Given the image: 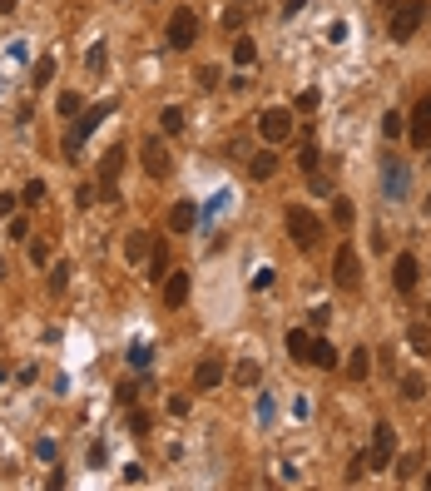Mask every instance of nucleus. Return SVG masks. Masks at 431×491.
Returning a JSON list of instances; mask_svg holds the SVG:
<instances>
[{
	"label": "nucleus",
	"instance_id": "f257e3e1",
	"mask_svg": "<svg viewBox=\"0 0 431 491\" xmlns=\"http://www.w3.org/2000/svg\"><path fill=\"white\" fill-rule=\"evenodd\" d=\"M119 174H124V144H110V149L99 154V169H94V194L104 204L119 199Z\"/></svg>",
	"mask_w": 431,
	"mask_h": 491
},
{
	"label": "nucleus",
	"instance_id": "f03ea898",
	"mask_svg": "<svg viewBox=\"0 0 431 491\" xmlns=\"http://www.w3.org/2000/svg\"><path fill=\"white\" fill-rule=\"evenodd\" d=\"M426 15H431L426 0H397L392 15H387V35H392V40H411V35L426 25Z\"/></svg>",
	"mask_w": 431,
	"mask_h": 491
},
{
	"label": "nucleus",
	"instance_id": "7ed1b4c3",
	"mask_svg": "<svg viewBox=\"0 0 431 491\" xmlns=\"http://www.w3.org/2000/svg\"><path fill=\"white\" fill-rule=\"evenodd\" d=\"M115 109H119V99H104V104H94L89 115H85V120H80V124H75V129L65 134V159H80V144H85V139H89V134H94V129H99L104 120H110Z\"/></svg>",
	"mask_w": 431,
	"mask_h": 491
},
{
	"label": "nucleus",
	"instance_id": "20e7f679",
	"mask_svg": "<svg viewBox=\"0 0 431 491\" xmlns=\"http://www.w3.org/2000/svg\"><path fill=\"white\" fill-rule=\"evenodd\" d=\"M258 134H263V144H288L293 139V109H283V104H273V109H258Z\"/></svg>",
	"mask_w": 431,
	"mask_h": 491
},
{
	"label": "nucleus",
	"instance_id": "39448f33",
	"mask_svg": "<svg viewBox=\"0 0 431 491\" xmlns=\"http://www.w3.org/2000/svg\"><path fill=\"white\" fill-rule=\"evenodd\" d=\"M283 224H288V234H293V243L307 253L312 243H317V234H322V224H317V213L312 208H302V204H288V213H283Z\"/></svg>",
	"mask_w": 431,
	"mask_h": 491
},
{
	"label": "nucleus",
	"instance_id": "423d86ee",
	"mask_svg": "<svg viewBox=\"0 0 431 491\" xmlns=\"http://www.w3.org/2000/svg\"><path fill=\"white\" fill-rule=\"evenodd\" d=\"M164 40H169V50H189V45L198 40V10L179 6V10L169 15V25H164Z\"/></svg>",
	"mask_w": 431,
	"mask_h": 491
},
{
	"label": "nucleus",
	"instance_id": "0eeeda50",
	"mask_svg": "<svg viewBox=\"0 0 431 491\" xmlns=\"http://www.w3.org/2000/svg\"><path fill=\"white\" fill-rule=\"evenodd\" d=\"M392 457H397V432H392L387 422H377V427H372V452H367V467H372V471H387V467H392Z\"/></svg>",
	"mask_w": 431,
	"mask_h": 491
},
{
	"label": "nucleus",
	"instance_id": "6e6552de",
	"mask_svg": "<svg viewBox=\"0 0 431 491\" xmlns=\"http://www.w3.org/2000/svg\"><path fill=\"white\" fill-rule=\"evenodd\" d=\"M333 278H337V288H357V278H362V258H357V243H352V239H347V243H337Z\"/></svg>",
	"mask_w": 431,
	"mask_h": 491
},
{
	"label": "nucleus",
	"instance_id": "1a4fd4ad",
	"mask_svg": "<svg viewBox=\"0 0 431 491\" xmlns=\"http://www.w3.org/2000/svg\"><path fill=\"white\" fill-rule=\"evenodd\" d=\"M407 139H411L416 149H426V144H431V94H421V99H416L411 124H407Z\"/></svg>",
	"mask_w": 431,
	"mask_h": 491
},
{
	"label": "nucleus",
	"instance_id": "9d476101",
	"mask_svg": "<svg viewBox=\"0 0 431 491\" xmlns=\"http://www.w3.org/2000/svg\"><path fill=\"white\" fill-rule=\"evenodd\" d=\"M302 362H307V367H322V372H333V367H342L337 348H333L328 338H307V353H302Z\"/></svg>",
	"mask_w": 431,
	"mask_h": 491
},
{
	"label": "nucleus",
	"instance_id": "9b49d317",
	"mask_svg": "<svg viewBox=\"0 0 431 491\" xmlns=\"http://www.w3.org/2000/svg\"><path fill=\"white\" fill-rule=\"evenodd\" d=\"M228 377V367H224V357H203L198 367H193V387L198 392H213V387H219V382Z\"/></svg>",
	"mask_w": 431,
	"mask_h": 491
},
{
	"label": "nucleus",
	"instance_id": "f8f14e48",
	"mask_svg": "<svg viewBox=\"0 0 431 491\" xmlns=\"http://www.w3.org/2000/svg\"><path fill=\"white\" fill-rule=\"evenodd\" d=\"M416 278H421L416 258H411V253H397V263H392V283H397V293H411V288H416Z\"/></svg>",
	"mask_w": 431,
	"mask_h": 491
},
{
	"label": "nucleus",
	"instance_id": "ddd939ff",
	"mask_svg": "<svg viewBox=\"0 0 431 491\" xmlns=\"http://www.w3.org/2000/svg\"><path fill=\"white\" fill-rule=\"evenodd\" d=\"M139 154H144V174H154V179H164V174H169V149L159 144V139H149Z\"/></svg>",
	"mask_w": 431,
	"mask_h": 491
},
{
	"label": "nucleus",
	"instance_id": "4468645a",
	"mask_svg": "<svg viewBox=\"0 0 431 491\" xmlns=\"http://www.w3.org/2000/svg\"><path fill=\"white\" fill-rule=\"evenodd\" d=\"M189 273H164V308H184L189 303Z\"/></svg>",
	"mask_w": 431,
	"mask_h": 491
},
{
	"label": "nucleus",
	"instance_id": "2eb2a0df",
	"mask_svg": "<svg viewBox=\"0 0 431 491\" xmlns=\"http://www.w3.org/2000/svg\"><path fill=\"white\" fill-rule=\"evenodd\" d=\"M169 229H174V234H193V229H198V204H189V199L174 204V208H169Z\"/></svg>",
	"mask_w": 431,
	"mask_h": 491
},
{
	"label": "nucleus",
	"instance_id": "dca6fc26",
	"mask_svg": "<svg viewBox=\"0 0 431 491\" xmlns=\"http://www.w3.org/2000/svg\"><path fill=\"white\" fill-rule=\"evenodd\" d=\"M248 174H253L258 184L278 174V154H273V144H268V154H253V164H248Z\"/></svg>",
	"mask_w": 431,
	"mask_h": 491
},
{
	"label": "nucleus",
	"instance_id": "f3484780",
	"mask_svg": "<svg viewBox=\"0 0 431 491\" xmlns=\"http://www.w3.org/2000/svg\"><path fill=\"white\" fill-rule=\"evenodd\" d=\"M164 273H169V248L154 243V248H149V273H144V278H149V283H164Z\"/></svg>",
	"mask_w": 431,
	"mask_h": 491
},
{
	"label": "nucleus",
	"instance_id": "a211bd4d",
	"mask_svg": "<svg viewBox=\"0 0 431 491\" xmlns=\"http://www.w3.org/2000/svg\"><path fill=\"white\" fill-rule=\"evenodd\" d=\"M149 248H154V239H149L144 229L124 239V258H129V263H139V258H149Z\"/></svg>",
	"mask_w": 431,
	"mask_h": 491
},
{
	"label": "nucleus",
	"instance_id": "6ab92c4d",
	"mask_svg": "<svg viewBox=\"0 0 431 491\" xmlns=\"http://www.w3.org/2000/svg\"><path fill=\"white\" fill-rule=\"evenodd\" d=\"M402 397H407V402H421V397H426V377H421V372H407V377H402Z\"/></svg>",
	"mask_w": 431,
	"mask_h": 491
},
{
	"label": "nucleus",
	"instance_id": "aec40b11",
	"mask_svg": "<svg viewBox=\"0 0 431 491\" xmlns=\"http://www.w3.org/2000/svg\"><path fill=\"white\" fill-rule=\"evenodd\" d=\"M159 124H164V134H179L184 129V109L179 104H164V109H159Z\"/></svg>",
	"mask_w": 431,
	"mask_h": 491
},
{
	"label": "nucleus",
	"instance_id": "412c9836",
	"mask_svg": "<svg viewBox=\"0 0 431 491\" xmlns=\"http://www.w3.org/2000/svg\"><path fill=\"white\" fill-rule=\"evenodd\" d=\"M367 372H372V357H367V348H357V353L347 357V377H352V382H362Z\"/></svg>",
	"mask_w": 431,
	"mask_h": 491
},
{
	"label": "nucleus",
	"instance_id": "4be33fe9",
	"mask_svg": "<svg viewBox=\"0 0 431 491\" xmlns=\"http://www.w3.org/2000/svg\"><path fill=\"white\" fill-rule=\"evenodd\" d=\"M50 80H55V60H50V55H40L35 70H30V85L40 90V85H50Z\"/></svg>",
	"mask_w": 431,
	"mask_h": 491
},
{
	"label": "nucleus",
	"instance_id": "5701e85b",
	"mask_svg": "<svg viewBox=\"0 0 431 491\" xmlns=\"http://www.w3.org/2000/svg\"><path fill=\"white\" fill-rule=\"evenodd\" d=\"M253 60H258V45H253L248 35H238V40H233V65H253Z\"/></svg>",
	"mask_w": 431,
	"mask_h": 491
},
{
	"label": "nucleus",
	"instance_id": "b1692460",
	"mask_svg": "<svg viewBox=\"0 0 431 491\" xmlns=\"http://www.w3.org/2000/svg\"><path fill=\"white\" fill-rule=\"evenodd\" d=\"M407 343H411L416 353H431V327H426V322H416L411 333H407Z\"/></svg>",
	"mask_w": 431,
	"mask_h": 491
},
{
	"label": "nucleus",
	"instance_id": "393cba45",
	"mask_svg": "<svg viewBox=\"0 0 431 491\" xmlns=\"http://www.w3.org/2000/svg\"><path fill=\"white\" fill-rule=\"evenodd\" d=\"M307 338H312L307 327H293V333H288V353H293L298 362H302V353H307Z\"/></svg>",
	"mask_w": 431,
	"mask_h": 491
},
{
	"label": "nucleus",
	"instance_id": "a878e982",
	"mask_svg": "<svg viewBox=\"0 0 431 491\" xmlns=\"http://www.w3.org/2000/svg\"><path fill=\"white\" fill-rule=\"evenodd\" d=\"M233 377H238V387H258V362H238Z\"/></svg>",
	"mask_w": 431,
	"mask_h": 491
},
{
	"label": "nucleus",
	"instance_id": "bb28decb",
	"mask_svg": "<svg viewBox=\"0 0 431 491\" xmlns=\"http://www.w3.org/2000/svg\"><path fill=\"white\" fill-rule=\"evenodd\" d=\"M317 159H322V154H317V144L307 139V144L298 149V164H302V169H307V174H317Z\"/></svg>",
	"mask_w": 431,
	"mask_h": 491
},
{
	"label": "nucleus",
	"instance_id": "cd10ccee",
	"mask_svg": "<svg viewBox=\"0 0 431 491\" xmlns=\"http://www.w3.org/2000/svg\"><path fill=\"white\" fill-rule=\"evenodd\" d=\"M402 184H407V174L397 164H387V199H402Z\"/></svg>",
	"mask_w": 431,
	"mask_h": 491
},
{
	"label": "nucleus",
	"instance_id": "c85d7f7f",
	"mask_svg": "<svg viewBox=\"0 0 431 491\" xmlns=\"http://www.w3.org/2000/svg\"><path fill=\"white\" fill-rule=\"evenodd\" d=\"M382 134H387V139H402V134H407V120L397 115V109H392V115L382 120Z\"/></svg>",
	"mask_w": 431,
	"mask_h": 491
},
{
	"label": "nucleus",
	"instance_id": "c756f323",
	"mask_svg": "<svg viewBox=\"0 0 431 491\" xmlns=\"http://www.w3.org/2000/svg\"><path fill=\"white\" fill-rule=\"evenodd\" d=\"M40 199H45V179H30V184L20 189V204H30V208H35Z\"/></svg>",
	"mask_w": 431,
	"mask_h": 491
},
{
	"label": "nucleus",
	"instance_id": "7c9ffc66",
	"mask_svg": "<svg viewBox=\"0 0 431 491\" xmlns=\"http://www.w3.org/2000/svg\"><path fill=\"white\" fill-rule=\"evenodd\" d=\"M149 427H154V422H149V412L129 407V432H134V436H149Z\"/></svg>",
	"mask_w": 431,
	"mask_h": 491
},
{
	"label": "nucleus",
	"instance_id": "2f4dec72",
	"mask_svg": "<svg viewBox=\"0 0 431 491\" xmlns=\"http://www.w3.org/2000/svg\"><path fill=\"white\" fill-rule=\"evenodd\" d=\"M317 104H322V94H317V90H302V94L293 99V109H302V115H312Z\"/></svg>",
	"mask_w": 431,
	"mask_h": 491
},
{
	"label": "nucleus",
	"instance_id": "473e14b6",
	"mask_svg": "<svg viewBox=\"0 0 431 491\" xmlns=\"http://www.w3.org/2000/svg\"><path fill=\"white\" fill-rule=\"evenodd\" d=\"M30 263H35V268L50 263V243H45V239H30Z\"/></svg>",
	"mask_w": 431,
	"mask_h": 491
},
{
	"label": "nucleus",
	"instance_id": "72a5a7b5",
	"mask_svg": "<svg viewBox=\"0 0 431 491\" xmlns=\"http://www.w3.org/2000/svg\"><path fill=\"white\" fill-rule=\"evenodd\" d=\"M104 55H110V50H104V40H99V45H89V55H85V65H89L94 75L104 70Z\"/></svg>",
	"mask_w": 431,
	"mask_h": 491
},
{
	"label": "nucleus",
	"instance_id": "f704fd0d",
	"mask_svg": "<svg viewBox=\"0 0 431 491\" xmlns=\"http://www.w3.org/2000/svg\"><path fill=\"white\" fill-rule=\"evenodd\" d=\"M80 109H85V99H80L75 90H65V94H60V115H80Z\"/></svg>",
	"mask_w": 431,
	"mask_h": 491
},
{
	"label": "nucleus",
	"instance_id": "c9c22d12",
	"mask_svg": "<svg viewBox=\"0 0 431 491\" xmlns=\"http://www.w3.org/2000/svg\"><path fill=\"white\" fill-rule=\"evenodd\" d=\"M333 218H337V229H352V204L337 199V204H333Z\"/></svg>",
	"mask_w": 431,
	"mask_h": 491
},
{
	"label": "nucleus",
	"instance_id": "e433bc0d",
	"mask_svg": "<svg viewBox=\"0 0 431 491\" xmlns=\"http://www.w3.org/2000/svg\"><path fill=\"white\" fill-rule=\"evenodd\" d=\"M99 194H94V184H75V208H89Z\"/></svg>",
	"mask_w": 431,
	"mask_h": 491
},
{
	"label": "nucleus",
	"instance_id": "4c0bfd02",
	"mask_svg": "<svg viewBox=\"0 0 431 491\" xmlns=\"http://www.w3.org/2000/svg\"><path fill=\"white\" fill-rule=\"evenodd\" d=\"M219 75H224L219 65H203V70H198V90H213V85H219Z\"/></svg>",
	"mask_w": 431,
	"mask_h": 491
},
{
	"label": "nucleus",
	"instance_id": "58836bf2",
	"mask_svg": "<svg viewBox=\"0 0 431 491\" xmlns=\"http://www.w3.org/2000/svg\"><path fill=\"white\" fill-rule=\"evenodd\" d=\"M65 283H70V268H65V263H60V268H55V273H50V288H55V293H65Z\"/></svg>",
	"mask_w": 431,
	"mask_h": 491
},
{
	"label": "nucleus",
	"instance_id": "ea45409f",
	"mask_svg": "<svg viewBox=\"0 0 431 491\" xmlns=\"http://www.w3.org/2000/svg\"><path fill=\"white\" fill-rule=\"evenodd\" d=\"M10 239H15V243L30 239V224H25V218H10Z\"/></svg>",
	"mask_w": 431,
	"mask_h": 491
},
{
	"label": "nucleus",
	"instance_id": "a19ab883",
	"mask_svg": "<svg viewBox=\"0 0 431 491\" xmlns=\"http://www.w3.org/2000/svg\"><path fill=\"white\" fill-rule=\"evenodd\" d=\"M253 288H258V293L273 288V268H258V273H253Z\"/></svg>",
	"mask_w": 431,
	"mask_h": 491
},
{
	"label": "nucleus",
	"instance_id": "79ce46f5",
	"mask_svg": "<svg viewBox=\"0 0 431 491\" xmlns=\"http://www.w3.org/2000/svg\"><path fill=\"white\" fill-rule=\"evenodd\" d=\"M129 362H134V367H149V348L134 343V348H129Z\"/></svg>",
	"mask_w": 431,
	"mask_h": 491
},
{
	"label": "nucleus",
	"instance_id": "37998d69",
	"mask_svg": "<svg viewBox=\"0 0 431 491\" xmlns=\"http://www.w3.org/2000/svg\"><path fill=\"white\" fill-rule=\"evenodd\" d=\"M15 204H20L15 194H0V218H15Z\"/></svg>",
	"mask_w": 431,
	"mask_h": 491
},
{
	"label": "nucleus",
	"instance_id": "c03bdc74",
	"mask_svg": "<svg viewBox=\"0 0 431 491\" xmlns=\"http://www.w3.org/2000/svg\"><path fill=\"white\" fill-rule=\"evenodd\" d=\"M124 481H129V486H139V481H144V467H139V462H129V467H124Z\"/></svg>",
	"mask_w": 431,
	"mask_h": 491
},
{
	"label": "nucleus",
	"instance_id": "a18cd8bd",
	"mask_svg": "<svg viewBox=\"0 0 431 491\" xmlns=\"http://www.w3.org/2000/svg\"><path fill=\"white\" fill-rule=\"evenodd\" d=\"M134 397H139V387H134V382H124V387H119V402H124V407H134Z\"/></svg>",
	"mask_w": 431,
	"mask_h": 491
},
{
	"label": "nucleus",
	"instance_id": "49530a36",
	"mask_svg": "<svg viewBox=\"0 0 431 491\" xmlns=\"http://www.w3.org/2000/svg\"><path fill=\"white\" fill-rule=\"evenodd\" d=\"M15 6H20V0H0V15H10Z\"/></svg>",
	"mask_w": 431,
	"mask_h": 491
},
{
	"label": "nucleus",
	"instance_id": "de8ad7c7",
	"mask_svg": "<svg viewBox=\"0 0 431 491\" xmlns=\"http://www.w3.org/2000/svg\"><path fill=\"white\" fill-rule=\"evenodd\" d=\"M426 159H431V144H426Z\"/></svg>",
	"mask_w": 431,
	"mask_h": 491
},
{
	"label": "nucleus",
	"instance_id": "09e8293b",
	"mask_svg": "<svg viewBox=\"0 0 431 491\" xmlns=\"http://www.w3.org/2000/svg\"><path fill=\"white\" fill-rule=\"evenodd\" d=\"M426 486H431V471H426Z\"/></svg>",
	"mask_w": 431,
	"mask_h": 491
},
{
	"label": "nucleus",
	"instance_id": "8fccbe9b",
	"mask_svg": "<svg viewBox=\"0 0 431 491\" xmlns=\"http://www.w3.org/2000/svg\"><path fill=\"white\" fill-rule=\"evenodd\" d=\"M426 208H431V194H426Z\"/></svg>",
	"mask_w": 431,
	"mask_h": 491
}]
</instances>
